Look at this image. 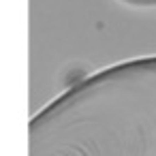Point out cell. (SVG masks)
<instances>
[{
	"label": "cell",
	"mask_w": 156,
	"mask_h": 156,
	"mask_svg": "<svg viewBox=\"0 0 156 156\" xmlns=\"http://www.w3.org/2000/svg\"><path fill=\"white\" fill-rule=\"evenodd\" d=\"M28 156H156V56L103 69L39 111Z\"/></svg>",
	"instance_id": "6da1fadb"
},
{
	"label": "cell",
	"mask_w": 156,
	"mask_h": 156,
	"mask_svg": "<svg viewBox=\"0 0 156 156\" xmlns=\"http://www.w3.org/2000/svg\"><path fill=\"white\" fill-rule=\"evenodd\" d=\"M120 2H124V5H128V7H137V9L156 7V0H120Z\"/></svg>",
	"instance_id": "7a4b0ae2"
}]
</instances>
